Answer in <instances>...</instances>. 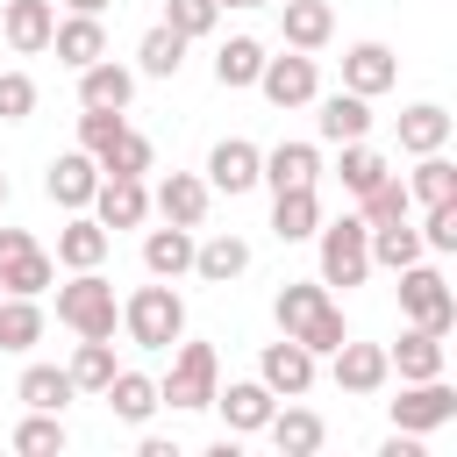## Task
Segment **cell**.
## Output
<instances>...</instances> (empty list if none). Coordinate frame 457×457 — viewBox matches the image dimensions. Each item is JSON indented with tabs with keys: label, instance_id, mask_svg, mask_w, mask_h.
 I'll return each instance as SVG.
<instances>
[{
	"label": "cell",
	"instance_id": "obj_28",
	"mask_svg": "<svg viewBox=\"0 0 457 457\" xmlns=\"http://www.w3.org/2000/svg\"><path fill=\"white\" fill-rule=\"evenodd\" d=\"M264 436H271L286 457H314V450L328 443V428H321V414H314V407H271Z\"/></svg>",
	"mask_w": 457,
	"mask_h": 457
},
{
	"label": "cell",
	"instance_id": "obj_13",
	"mask_svg": "<svg viewBox=\"0 0 457 457\" xmlns=\"http://www.w3.org/2000/svg\"><path fill=\"white\" fill-rule=\"evenodd\" d=\"M207 200H214V186H207L200 171H164L157 193H150V207H157L164 221H179V228H200V221H207Z\"/></svg>",
	"mask_w": 457,
	"mask_h": 457
},
{
	"label": "cell",
	"instance_id": "obj_26",
	"mask_svg": "<svg viewBox=\"0 0 457 457\" xmlns=\"http://www.w3.org/2000/svg\"><path fill=\"white\" fill-rule=\"evenodd\" d=\"M314 100H321V93H314ZM314 121H321V143H357V136H371V100L343 86V93H328V100H321V114H314Z\"/></svg>",
	"mask_w": 457,
	"mask_h": 457
},
{
	"label": "cell",
	"instance_id": "obj_35",
	"mask_svg": "<svg viewBox=\"0 0 457 457\" xmlns=\"http://www.w3.org/2000/svg\"><path fill=\"white\" fill-rule=\"evenodd\" d=\"M43 343V307L29 293H0V350H36Z\"/></svg>",
	"mask_w": 457,
	"mask_h": 457
},
{
	"label": "cell",
	"instance_id": "obj_39",
	"mask_svg": "<svg viewBox=\"0 0 457 457\" xmlns=\"http://www.w3.org/2000/svg\"><path fill=\"white\" fill-rule=\"evenodd\" d=\"M407 193H414L421 207H436V200H457V164H450L443 150L414 157V171H407Z\"/></svg>",
	"mask_w": 457,
	"mask_h": 457
},
{
	"label": "cell",
	"instance_id": "obj_11",
	"mask_svg": "<svg viewBox=\"0 0 457 457\" xmlns=\"http://www.w3.org/2000/svg\"><path fill=\"white\" fill-rule=\"evenodd\" d=\"M328 357H336V364H328V371H336V386H343V393H357V400H371V393L393 378V364H386V343H357V336H343Z\"/></svg>",
	"mask_w": 457,
	"mask_h": 457
},
{
	"label": "cell",
	"instance_id": "obj_1",
	"mask_svg": "<svg viewBox=\"0 0 457 457\" xmlns=\"http://www.w3.org/2000/svg\"><path fill=\"white\" fill-rule=\"evenodd\" d=\"M271 314H278V336L307 343L314 357H328V350L350 336V321H343V307L328 300V286H321V278H286V286H278V300H271Z\"/></svg>",
	"mask_w": 457,
	"mask_h": 457
},
{
	"label": "cell",
	"instance_id": "obj_32",
	"mask_svg": "<svg viewBox=\"0 0 457 457\" xmlns=\"http://www.w3.org/2000/svg\"><path fill=\"white\" fill-rule=\"evenodd\" d=\"M257 71H264V43H257V36H228V43L214 50V86H221V93L257 86Z\"/></svg>",
	"mask_w": 457,
	"mask_h": 457
},
{
	"label": "cell",
	"instance_id": "obj_25",
	"mask_svg": "<svg viewBox=\"0 0 457 457\" xmlns=\"http://www.w3.org/2000/svg\"><path fill=\"white\" fill-rule=\"evenodd\" d=\"M100 400H107V407H114V421H129V428H143V421L164 407V400H157V378H143V371H121V364H114V378L100 386Z\"/></svg>",
	"mask_w": 457,
	"mask_h": 457
},
{
	"label": "cell",
	"instance_id": "obj_45",
	"mask_svg": "<svg viewBox=\"0 0 457 457\" xmlns=\"http://www.w3.org/2000/svg\"><path fill=\"white\" fill-rule=\"evenodd\" d=\"M36 114V79L29 71H0V121H29Z\"/></svg>",
	"mask_w": 457,
	"mask_h": 457
},
{
	"label": "cell",
	"instance_id": "obj_7",
	"mask_svg": "<svg viewBox=\"0 0 457 457\" xmlns=\"http://www.w3.org/2000/svg\"><path fill=\"white\" fill-rule=\"evenodd\" d=\"M443 421H457V386H450V378H407L400 400H393V428L428 436V428H443Z\"/></svg>",
	"mask_w": 457,
	"mask_h": 457
},
{
	"label": "cell",
	"instance_id": "obj_21",
	"mask_svg": "<svg viewBox=\"0 0 457 457\" xmlns=\"http://www.w3.org/2000/svg\"><path fill=\"white\" fill-rule=\"evenodd\" d=\"M50 50H57V64H71V71H86L93 57H107V29H100V14H64V21L50 29Z\"/></svg>",
	"mask_w": 457,
	"mask_h": 457
},
{
	"label": "cell",
	"instance_id": "obj_43",
	"mask_svg": "<svg viewBox=\"0 0 457 457\" xmlns=\"http://www.w3.org/2000/svg\"><path fill=\"white\" fill-rule=\"evenodd\" d=\"M214 21H221V7H214V0H164V29H179L186 43L214 36Z\"/></svg>",
	"mask_w": 457,
	"mask_h": 457
},
{
	"label": "cell",
	"instance_id": "obj_5",
	"mask_svg": "<svg viewBox=\"0 0 457 457\" xmlns=\"http://www.w3.org/2000/svg\"><path fill=\"white\" fill-rule=\"evenodd\" d=\"M400 278V314L414 321V328H436V336H450L457 328V293H450V278L436 271V264H407V271H393Z\"/></svg>",
	"mask_w": 457,
	"mask_h": 457
},
{
	"label": "cell",
	"instance_id": "obj_42",
	"mask_svg": "<svg viewBox=\"0 0 457 457\" xmlns=\"http://www.w3.org/2000/svg\"><path fill=\"white\" fill-rule=\"evenodd\" d=\"M14 450H21V457H57V450H64V421L43 414V407H29V421L14 428Z\"/></svg>",
	"mask_w": 457,
	"mask_h": 457
},
{
	"label": "cell",
	"instance_id": "obj_38",
	"mask_svg": "<svg viewBox=\"0 0 457 457\" xmlns=\"http://www.w3.org/2000/svg\"><path fill=\"white\" fill-rule=\"evenodd\" d=\"M136 64H143V79H179V64H186V36L157 21V29L136 43Z\"/></svg>",
	"mask_w": 457,
	"mask_h": 457
},
{
	"label": "cell",
	"instance_id": "obj_30",
	"mask_svg": "<svg viewBox=\"0 0 457 457\" xmlns=\"http://www.w3.org/2000/svg\"><path fill=\"white\" fill-rule=\"evenodd\" d=\"M193 271H200L207 286H228V278L250 271V243H243V236H207V243H193Z\"/></svg>",
	"mask_w": 457,
	"mask_h": 457
},
{
	"label": "cell",
	"instance_id": "obj_18",
	"mask_svg": "<svg viewBox=\"0 0 457 457\" xmlns=\"http://www.w3.org/2000/svg\"><path fill=\"white\" fill-rule=\"evenodd\" d=\"M129 100H136V71H129V64L93 57V64L79 71V107H114V114H129Z\"/></svg>",
	"mask_w": 457,
	"mask_h": 457
},
{
	"label": "cell",
	"instance_id": "obj_44",
	"mask_svg": "<svg viewBox=\"0 0 457 457\" xmlns=\"http://www.w3.org/2000/svg\"><path fill=\"white\" fill-rule=\"evenodd\" d=\"M414 236H421V250L450 257V250H457V200H436V207H428V221H421Z\"/></svg>",
	"mask_w": 457,
	"mask_h": 457
},
{
	"label": "cell",
	"instance_id": "obj_40",
	"mask_svg": "<svg viewBox=\"0 0 457 457\" xmlns=\"http://www.w3.org/2000/svg\"><path fill=\"white\" fill-rule=\"evenodd\" d=\"M336 150H343V164H336L343 193H371V186H378V179L393 171V164H386V157H378V150H371L364 136H357V143H336Z\"/></svg>",
	"mask_w": 457,
	"mask_h": 457
},
{
	"label": "cell",
	"instance_id": "obj_9",
	"mask_svg": "<svg viewBox=\"0 0 457 457\" xmlns=\"http://www.w3.org/2000/svg\"><path fill=\"white\" fill-rule=\"evenodd\" d=\"M93 221H100V228H143V221H150V186L129 179V171H100V186H93Z\"/></svg>",
	"mask_w": 457,
	"mask_h": 457
},
{
	"label": "cell",
	"instance_id": "obj_6",
	"mask_svg": "<svg viewBox=\"0 0 457 457\" xmlns=\"http://www.w3.org/2000/svg\"><path fill=\"white\" fill-rule=\"evenodd\" d=\"M214 386H221V357H214V343H186V336H179V350H171V378L157 386V400L179 407V414H193V407L214 400Z\"/></svg>",
	"mask_w": 457,
	"mask_h": 457
},
{
	"label": "cell",
	"instance_id": "obj_34",
	"mask_svg": "<svg viewBox=\"0 0 457 457\" xmlns=\"http://www.w3.org/2000/svg\"><path fill=\"white\" fill-rule=\"evenodd\" d=\"M407 214H414V193H407L400 171H386L371 193H357V221L364 228H386V221H407Z\"/></svg>",
	"mask_w": 457,
	"mask_h": 457
},
{
	"label": "cell",
	"instance_id": "obj_8",
	"mask_svg": "<svg viewBox=\"0 0 457 457\" xmlns=\"http://www.w3.org/2000/svg\"><path fill=\"white\" fill-rule=\"evenodd\" d=\"M257 93L271 107H307L321 93V71H314V50H286V57H264L257 71Z\"/></svg>",
	"mask_w": 457,
	"mask_h": 457
},
{
	"label": "cell",
	"instance_id": "obj_41",
	"mask_svg": "<svg viewBox=\"0 0 457 457\" xmlns=\"http://www.w3.org/2000/svg\"><path fill=\"white\" fill-rule=\"evenodd\" d=\"M421 257V236L407 228V221H386V228H371V271H407Z\"/></svg>",
	"mask_w": 457,
	"mask_h": 457
},
{
	"label": "cell",
	"instance_id": "obj_17",
	"mask_svg": "<svg viewBox=\"0 0 457 457\" xmlns=\"http://www.w3.org/2000/svg\"><path fill=\"white\" fill-rule=\"evenodd\" d=\"M393 79H400V57H393L386 43H350V50H343V86H350V93L378 100Z\"/></svg>",
	"mask_w": 457,
	"mask_h": 457
},
{
	"label": "cell",
	"instance_id": "obj_4",
	"mask_svg": "<svg viewBox=\"0 0 457 457\" xmlns=\"http://www.w3.org/2000/svg\"><path fill=\"white\" fill-rule=\"evenodd\" d=\"M314 243H321V286H364L371 278V228L357 221V214H343V221H321L314 228Z\"/></svg>",
	"mask_w": 457,
	"mask_h": 457
},
{
	"label": "cell",
	"instance_id": "obj_48",
	"mask_svg": "<svg viewBox=\"0 0 457 457\" xmlns=\"http://www.w3.org/2000/svg\"><path fill=\"white\" fill-rule=\"evenodd\" d=\"M0 207H7V171H0Z\"/></svg>",
	"mask_w": 457,
	"mask_h": 457
},
{
	"label": "cell",
	"instance_id": "obj_46",
	"mask_svg": "<svg viewBox=\"0 0 457 457\" xmlns=\"http://www.w3.org/2000/svg\"><path fill=\"white\" fill-rule=\"evenodd\" d=\"M64 7H71V14H100L107 0H64Z\"/></svg>",
	"mask_w": 457,
	"mask_h": 457
},
{
	"label": "cell",
	"instance_id": "obj_31",
	"mask_svg": "<svg viewBox=\"0 0 457 457\" xmlns=\"http://www.w3.org/2000/svg\"><path fill=\"white\" fill-rule=\"evenodd\" d=\"M14 400L21 407H43V414H64V400H79V386H71L64 364H29L21 386H14Z\"/></svg>",
	"mask_w": 457,
	"mask_h": 457
},
{
	"label": "cell",
	"instance_id": "obj_3",
	"mask_svg": "<svg viewBox=\"0 0 457 457\" xmlns=\"http://www.w3.org/2000/svg\"><path fill=\"white\" fill-rule=\"evenodd\" d=\"M57 321H64L71 336H114L121 300H114V286L100 278V264H93V271H71V278L57 286Z\"/></svg>",
	"mask_w": 457,
	"mask_h": 457
},
{
	"label": "cell",
	"instance_id": "obj_19",
	"mask_svg": "<svg viewBox=\"0 0 457 457\" xmlns=\"http://www.w3.org/2000/svg\"><path fill=\"white\" fill-rule=\"evenodd\" d=\"M257 143H243V136H221L214 150H207V186L214 193H250L257 186Z\"/></svg>",
	"mask_w": 457,
	"mask_h": 457
},
{
	"label": "cell",
	"instance_id": "obj_37",
	"mask_svg": "<svg viewBox=\"0 0 457 457\" xmlns=\"http://www.w3.org/2000/svg\"><path fill=\"white\" fill-rule=\"evenodd\" d=\"M71 386L79 393H100L107 378H114V336H79V350H71Z\"/></svg>",
	"mask_w": 457,
	"mask_h": 457
},
{
	"label": "cell",
	"instance_id": "obj_49",
	"mask_svg": "<svg viewBox=\"0 0 457 457\" xmlns=\"http://www.w3.org/2000/svg\"><path fill=\"white\" fill-rule=\"evenodd\" d=\"M0 293H7V286H0Z\"/></svg>",
	"mask_w": 457,
	"mask_h": 457
},
{
	"label": "cell",
	"instance_id": "obj_14",
	"mask_svg": "<svg viewBox=\"0 0 457 457\" xmlns=\"http://www.w3.org/2000/svg\"><path fill=\"white\" fill-rule=\"evenodd\" d=\"M50 29H57V7L50 0H0V36H7L14 57L50 50Z\"/></svg>",
	"mask_w": 457,
	"mask_h": 457
},
{
	"label": "cell",
	"instance_id": "obj_22",
	"mask_svg": "<svg viewBox=\"0 0 457 457\" xmlns=\"http://www.w3.org/2000/svg\"><path fill=\"white\" fill-rule=\"evenodd\" d=\"M314 228H321V193H314V186L271 193V236H278V243H307Z\"/></svg>",
	"mask_w": 457,
	"mask_h": 457
},
{
	"label": "cell",
	"instance_id": "obj_29",
	"mask_svg": "<svg viewBox=\"0 0 457 457\" xmlns=\"http://www.w3.org/2000/svg\"><path fill=\"white\" fill-rule=\"evenodd\" d=\"M0 286L36 300V293H50V286H57V257H50L43 243H21V250H7V257H0Z\"/></svg>",
	"mask_w": 457,
	"mask_h": 457
},
{
	"label": "cell",
	"instance_id": "obj_16",
	"mask_svg": "<svg viewBox=\"0 0 457 457\" xmlns=\"http://www.w3.org/2000/svg\"><path fill=\"white\" fill-rule=\"evenodd\" d=\"M278 36H286V50H321L336 36V7L328 0H278Z\"/></svg>",
	"mask_w": 457,
	"mask_h": 457
},
{
	"label": "cell",
	"instance_id": "obj_33",
	"mask_svg": "<svg viewBox=\"0 0 457 457\" xmlns=\"http://www.w3.org/2000/svg\"><path fill=\"white\" fill-rule=\"evenodd\" d=\"M450 129H457V121H450L436 100H421V107H407V114H400V150H407V157H428V150H443V143H450Z\"/></svg>",
	"mask_w": 457,
	"mask_h": 457
},
{
	"label": "cell",
	"instance_id": "obj_23",
	"mask_svg": "<svg viewBox=\"0 0 457 457\" xmlns=\"http://www.w3.org/2000/svg\"><path fill=\"white\" fill-rule=\"evenodd\" d=\"M107 243H114V236L79 207V214L57 228V264H64V271H93V264H107Z\"/></svg>",
	"mask_w": 457,
	"mask_h": 457
},
{
	"label": "cell",
	"instance_id": "obj_10",
	"mask_svg": "<svg viewBox=\"0 0 457 457\" xmlns=\"http://www.w3.org/2000/svg\"><path fill=\"white\" fill-rule=\"evenodd\" d=\"M207 407L221 414V428H228V436H257V428L271 421L278 393H271L264 378H236V386H214V400H207Z\"/></svg>",
	"mask_w": 457,
	"mask_h": 457
},
{
	"label": "cell",
	"instance_id": "obj_20",
	"mask_svg": "<svg viewBox=\"0 0 457 457\" xmlns=\"http://www.w3.org/2000/svg\"><path fill=\"white\" fill-rule=\"evenodd\" d=\"M314 179H321V150H314V143H278V150L257 157V186H271V193L314 186Z\"/></svg>",
	"mask_w": 457,
	"mask_h": 457
},
{
	"label": "cell",
	"instance_id": "obj_24",
	"mask_svg": "<svg viewBox=\"0 0 457 457\" xmlns=\"http://www.w3.org/2000/svg\"><path fill=\"white\" fill-rule=\"evenodd\" d=\"M386 364L400 371V386H407V378H443V336L407 321V328H400V343L386 350Z\"/></svg>",
	"mask_w": 457,
	"mask_h": 457
},
{
	"label": "cell",
	"instance_id": "obj_47",
	"mask_svg": "<svg viewBox=\"0 0 457 457\" xmlns=\"http://www.w3.org/2000/svg\"><path fill=\"white\" fill-rule=\"evenodd\" d=\"M214 7H271V0H214Z\"/></svg>",
	"mask_w": 457,
	"mask_h": 457
},
{
	"label": "cell",
	"instance_id": "obj_27",
	"mask_svg": "<svg viewBox=\"0 0 457 457\" xmlns=\"http://www.w3.org/2000/svg\"><path fill=\"white\" fill-rule=\"evenodd\" d=\"M143 271H150V278H186V271H193V228H179V221L150 228V236H143Z\"/></svg>",
	"mask_w": 457,
	"mask_h": 457
},
{
	"label": "cell",
	"instance_id": "obj_12",
	"mask_svg": "<svg viewBox=\"0 0 457 457\" xmlns=\"http://www.w3.org/2000/svg\"><path fill=\"white\" fill-rule=\"evenodd\" d=\"M257 378H264L278 400H300V393L314 386V350H307V343H293V336H278V343H264Z\"/></svg>",
	"mask_w": 457,
	"mask_h": 457
},
{
	"label": "cell",
	"instance_id": "obj_36",
	"mask_svg": "<svg viewBox=\"0 0 457 457\" xmlns=\"http://www.w3.org/2000/svg\"><path fill=\"white\" fill-rule=\"evenodd\" d=\"M93 164H100V171H129V179H143L157 157H150V136H136V129L121 121V129H114V136L93 150Z\"/></svg>",
	"mask_w": 457,
	"mask_h": 457
},
{
	"label": "cell",
	"instance_id": "obj_2",
	"mask_svg": "<svg viewBox=\"0 0 457 457\" xmlns=\"http://www.w3.org/2000/svg\"><path fill=\"white\" fill-rule=\"evenodd\" d=\"M121 328H129V343H136V350H171V343L186 336V300L171 293V278L136 286V293L121 300Z\"/></svg>",
	"mask_w": 457,
	"mask_h": 457
},
{
	"label": "cell",
	"instance_id": "obj_15",
	"mask_svg": "<svg viewBox=\"0 0 457 457\" xmlns=\"http://www.w3.org/2000/svg\"><path fill=\"white\" fill-rule=\"evenodd\" d=\"M93 186H100V164L86 157V150H64V157H50V171H43V193L57 200V207H93Z\"/></svg>",
	"mask_w": 457,
	"mask_h": 457
}]
</instances>
